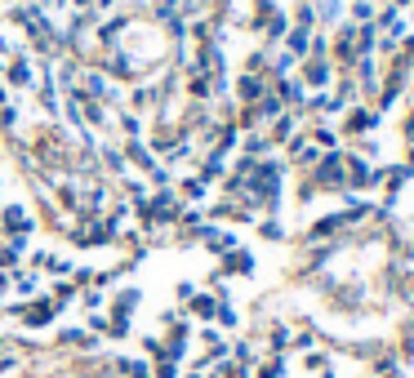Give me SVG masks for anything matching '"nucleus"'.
<instances>
[{
	"label": "nucleus",
	"mask_w": 414,
	"mask_h": 378,
	"mask_svg": "<svg viewBox=\"0 0 414 378\" xmlns=\"http://www.w3.org/2000/svg\"><path fill=\"white\" fill-rule=\"evenodd\" d=\"M36 76H40L36 58H31L27 49H23V54H13V58L5 62V76H0V80L9 85V94H23V98H27L31 89H36Z\"/></svg>",
	"instance_id": "f257e3e1"
},
{
	"label": "nucleus",
	"mask_w": 414,
	"mask_h": 378,
	"mask_svg": "<svg viewBox=\"0 0 414 378\" xmlns=\"http://www.w3.org/2000/svg\"><path fill=\"white\" fill-rule=\"evenodd\" d=\"M134 138H147V116L121 107L116 111V143H134Z\"/></svg>",
	"instance_id": "f03ea898"
},
{
	"label": "nucleus",
	"mask_w": 414,
	"mask_h": 378,
	"mask_svg": "<svg viewBox=\"0 0 414 378\" xmlns=\"http://www.w3.org/2000/svg\"><path fill=\"white\" fill-rule=\"evenodd\" d=\"M0 227H5V236H27L36 223H31V213L23 205H0Z\"/></svg>",
	"instance_id": "7ed1b4c3"
}]
</instances>
